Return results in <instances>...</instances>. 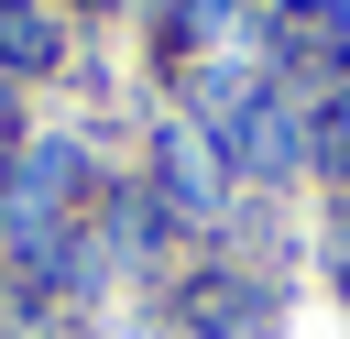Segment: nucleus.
<instances>
[{"label":"nucleus","instance_id":"1","mask_svg":"<svg viewBox=\"0 0 350 339\" xmlns=\"http://www.w3.org/2000/svg\"><path fill=\"white\" fill-rule=\"evenodd\" d=\"M164 197L175 208H219V164H208L197 131H164Z\"/></svg>","mask_w":350,"mask_h":339},{"label":"nucleus","instance_id":"2","mask_svg":"<svg viewBox=\"0 0 350 339\" xmlns=\"http://www.w3.org/2000/svg\"><path fill=\"white\" fill-rule=\"evenodd\" d=\"M0 55H11V66H44V55H55V33H44L33 11H0Z\"/></svg>","mask_w":350,"mask_h":339},{"label":"nucleus","instance_id":"3","mask_svg":"<svg viewBox=\"0 0 350 339\" xmlns=\"http://www.w3.org/2000/svg\"><path fill=\"white\" fill-rule=\"evenodd\" d=\"M328 164H350V87L328 98Z\"/></svg>","mask_w":350,"mask_h":339}]
</instances>
